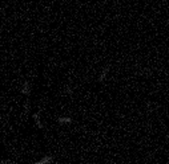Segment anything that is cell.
Here are the masks:
<instances>
[{"label": "cell", "instance_id": "6da1fadb", "mask_svg": "<svg viewBox=\"0 0 169 164\" xmlns=\"http://www.w3.org/2000/svg\"><path fill=\"white\" fill-rule=\"evenodd\" d=\"M29 91H31V84L27 81V82H24L23 87H21V93H23V94H25V95H28V94H29Z\"/></svg>", "mask_w": 169, "mask_h": 164}, {"label": "cell", "instance_id": "7a4b0ae2", "mask_svg": "<svg viewBox=\"0 0 169 164\" xmlns=\"http://www.w3.org/2000/svg\"><path fill=\"white\" fill-rule=\"evenodd\" d=\"M108 72H109V68H104V69H103V72H101V74H100V77H99L100 82H103V81L105 80L107 74H108Z\"/></svg>", "mask_w": 169, "mask_h": 164}, {"label": "cell", "instance_id": "3957f363", "mask_svg": "<svg viewBox=\"0 0 169 164\" xmlns=\"http://www.w3.org/2000/svg\"><path fill=\"white\" fill-rule=\"evenodd\" d=\"M51 161H52V156H46V158H43L41 160L35 163V164H49Z\"/></svg>", "mask_w": 169, "mask_h": 164}, {"label": "cell", "instance_id": "277c9868", "mask_svg": "<svg viewBox=\"0 0 169 164\" xmlns=\"http://www.w3.org/2000/svg\"><path fill=\"white\" fill-rule=\"evenodd\" d=\"M58 120H59V123L63 125V123H71L72 122V118H69V116H60Z\"/></svg>", "mask_w": 169, "mask_h": 164}, {"label": "cell", "instance_id": "5b68a950", "mask_svg": "<svg viewBox=\"0 0 169 164\" xmlns=\"http://www.w3.org/2000/svg\"><path fill=\"white\" fill-rule=\"evenodd\" d=\"M33 119H35V122H36V126H37L39 128L44 127V126H43V123L40 122V115H39V114H35V115H33Z\"/></svg>", "mask_w": 169, "mask_h": 164}, {"label": "cell", "instance_id": "8992f818", "mask_svg": "<svg viewBox=\"0 0 169 164\" xmlns=\"http://www.w3.org/2000/svg\"><path fill=\"white\" fill-rule=\"evenodd\" d=\"M28 110H29V104H25V113H28Z\"/></svg>", "mask_w": 169, "mask_h": 164}, {"label": "cell", "instance_id": "52a82bcc", "mask_svg": "<svg viewBox=\"0 0 169 164\" xmlns=\"http://www.w3.org/2000/svg\"><path fill=\"white\" fill-rule=\"evenodd\" d=\"M1 164H8V163H7V161H1Z\"/></svg>", "mask_w": 169, "mask_h": 164}]
</instances>
